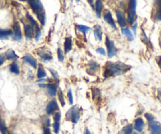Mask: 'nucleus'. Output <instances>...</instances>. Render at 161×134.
I'll use <instances>...</instances> for the list:
<instances>
[{
  "instance_id": "f257e3e1",
  "label": "nucleus",
  "mask_w": 161,
  "mask_h": 134,
  "mask_svg": "<svg viewBox=\"0 0 161 134\" xmlns=\"http://www.w3.org/2000/svg\"><path fill=\"white\" fill-rule=\"evenodd\" d=\"M125 64L122 62L118 63H108L106 66V70L104 72V77H109L113 75H121L123 73L127 71L128 69H126Z\"/></svg>"
},
{
  "instance_id": "f03ea898",
  "label": "nucleus",
  "mask_w": 161,
  "mask_h": 134,
  "mask_svg": "<svg viewBox=\"0 0 161 134\" xmlns=\"http://www.w3.org/2000/svg\"><path fill=\"white\" fill-rule=\"evenodd\" d=\"M66 118L74 124H76L80 118V109L78 106H73L66 113Z\"/></svg>"
},
{
  "instance_id": "7ed1b4c3",
  "label": "nucleus",
  "mask_w": 161,
  "mask_h": 134,
  "mask_svg": "<svg viewBox=\"0 0 161 134\" xmlns=\"http://www.w3.org/2000/svg\"><path fill=\"white\" fill-rule=\"evenodd\" d=\"M136 7L137 2L135 0H131L129 2V7H128V13H127V22L130 25H133L137 19L136 15Z\"/></svg>"
},
{
  "instance_id": "20e7f679",
  "label": "nucleus",
  "mask_w": 161,
  "mask_h": 134,
  "mask_svg": "<svg viewBox=\"0 0 161 134\" xmlns=\"http://www.w3.org/2000/svg\"><path fill=\"white\" fill-rule=\"evenodd\" d=\"M105 45H106L108 49V56L109 58H112L116 54V48L115 44H114V42L112 40H111L108 36H106Z\"/></svg>"
},
{
  "instance_id": "39448f33",
  "label": "nucleus",
  "mask_w": 161,
  "mask_h": 134,
  "mask_svg": "<svg viewBox=\"0 0 161 134\" xmlns=\"http://www.w3.org/2000/svg\"><path fill=\"white\" fill-rule=\"evenodd\" d=\"M104 20L105 22H107L109 25H111L113 29H116V23L114 21L113 17L112 15V13L108 10H104Z\"/></svg>"
},
{
  "instance_id": "423d86ee",
  "label": "nucleus",
  "mask_w": 161,
  "mask_h": 134,
  "mask_svg": "<svg viewBox=\"0 0 161 134\" xmlns=\"http://www.w3.org/2000/svg\"><path fill=\"white\" fill-rule=\"evenodd\" d=\"M29 3L34 13L38 12V11L44 10L43 6V4H42L40 1H38V0H36V1H30Z\"/></svg>"
},
{
  "instance_id": "0eeeda50",
  "label": "nucleus",
  "mask_w": 161,
  "mask_h": 134,
  "mask_svg": "<svg viewBox=\"0 0 161 134\" xmlns=\"http://www.w3.org/2000/svg\"><path fill=\"white\" fill-rule=\"evenodd\" d=\"M56 110H58V106H57V103L55 99L51 100V102L49 103L47 106V108H46V111L48 115H52Z\"/></svg>"
},
{
  "instance_id": "6e6552de",
  "label": "nucleus",
  "mask_w": 161,
  "mask_h": 134,
  "mask_svg": "<svg viewBox=\"0 0 161 134\" xmlns=\"http://www.w3.org/2000/svg\"><path fill=\"white\" fill-rule=\"evenodd\" d=\"M13 30H14V35L13 36V39L17 41H21L22 40V36H21V30L19 24L16 23L13 26Z\"/></svg>"
},
{
  "instance_id": "1a4fd4ad",
  "label": "nucleus",
  "mask_w": 161,
  "mask_h": 134,
  "mask_svg": "<svg viewBox=\"0 0 161 134\" xmlns=\"http://www.w3.org/2000/svg\"><path fill=\"white\" fill-rule=\"evenodd\" d=\"M116 18L117 21L119 23L120 27L124 28L126 25V19H125V16H124V13L122 12V10H116Z\"/></svg>"
},
{
  "instance_id": "9d476101",
  "label": "nucleus",
  "mask_w": 161,
  "mask_h": 134,
  "mask_svg": "<svg viewBox=\"0 0 161 134\" xmlns=\"http://www.w3.org/2000/svg\"><path fill=\"white\" fill-rule=\"evenodd\" d=\"M152 134H161V127L157 122L152 121L149 122Z\"/></svg>"
},
{
  "instance_id": "9b49d317",
  "label": "nucleus",
  "mask_w": 161,
  "mask_h": 134,
  "mask_svg": "<svg viewBox=\"0 0 161 134\" xmlns=\"http://www.w3.org/2000/svg\"><path fill=\"white\" fill-rule=\"evenodd\" d=\"M39 56L43 58V60L44 61H50L53 58L52 54H51L50 51H44V50H40V51H37Z\"/></svg>"
},
{
  "instance_id": "f8f14e48",
  "label": "nucleus",
  "mask_w": 161,
  "mask_h": 134,
  "mask_svg": "<svg viewBox=\"0 0 161 134\" xmlns=\"http://www.w3.org/2000/svg\"><path fill=\"white\" fill-rule=\"evenodd\" d=\"M23 60L25 61V62L27 63H29L30 66H32L33 68H36L37 67V62L35 60L34 58L32 57V55H30V54H26L25 55L24 57H23Z\"/></svg>"
},
{
  "instance_id": "ddd939ff",
  "label": "nucleus",
  "mask_w": 161,
  "mask_h": 134,
  "mask_svg": "<svg viewBox=\"0 0 161 134\" xmlns=\"http://www.w3.org/2000/svg\"><path fill=\"white\" fill-rule=\"evenodd\" d=\"M72 38L71 37H67L64 43V50H65V54H66L72 50L73 48V44H72Z\"/></svg>"
},
{
  "instance_id": "4468645a",
  "label": "nucleus",
  "mask_w": 161,
  "mask_h": 134,
  "mask_svg": "<svg viewBox=\"0 0 161 134\" xmlns=\"http://www.w3.org/2000/svg\"><path fill=\"white\" fill-rule=\"evenodd\" d=\"M144 125H145V122L142 118H137L134 121V129L138 132H142L143 130Z\"/></svg>"
},
{
  "instance_id": "2eb2a0df",
  "label": "nucleus",
  "mask_w": 161,
  "mask_h": 134,
  "mask_svg": "<svg viewBox=\"0 0 161 134\" xmlns=\"http://www.w3.org/2000/svg\"><path fill=\"white\" fill-rule=\"evenodd\" d=\"M47 90L48 94L51 96H55L57 95V84H50L47 86Z\"/></svg>"
},
{
  "instance_id": "dca6fc26",
  "label": "nucleus",
  "mask_w": 161,
  "mask_h": 134,
  "mask_svg": "<svg viewBox=\"0 0 161 134\" xmlns=\"http://www.w3.org/2000/svg\"><path fill=\"white\" fill-rule=\"evenodd\" d=\"M25 36L27 40H31L32 38V34H33V30L32 27L30 25H25Z\"/></svg>"
},
{
  "instance_id": "f3484780",
  "label": "nucleus",
  "mask_w": 161,
  "mask_h": 134,
  "mask_svg": "<svg viewBox=\"0 0 161 134\" xmlns=\"http://www.w3.org/2000/svg\"><path fill=\"white\" fill-rule=\"evenodd\" d=\"M94 33L95 38L97 40H100L101 41L102 40V30H101V27L98 25L94 27Z\"/></svg>"
},
{
  "instance_id": "a211bd4d",
  "label": "nucleus",
  "mask_w": 161,
  "mask_h": 134,
  "mask_svg": "<svg viewBox=\"0 0 161 134\" xmlns=\"http://www.w3.org/2000/svg\"><path fill=\"white\" fill-rule=\"evenodd\" d=\"M103 3L102 2L100 1V0H98L96 2V4H95V12H96V14L98 17H101V11L103 10Z\"/></svg>"
},
{
  "instance_id": "6ab92c4d",
  "label": "nucleus",
  "mask_w": 161,
  "mask_h": 134,
  "mask_svg": "<svg viewBox=\"0 0 161 134\" xmlns=\"http://www.w3.org/2000/svg\"><path fill=\"white\" fill-rule=\"evenodd\" d=\"M12 31L9 29H0V39L7 40L10 36L12 35Z\"/></svg>"
},
{
  "instance_id": "aec40b11",
  "label": "nucleus",
  "mask_w": 161,
  "mask_h": 134,
  "mask_svg": "<svg viewBox=\"0 0 161 134\" xmlns=\"http://www.w3.org/2000/svg\"><path fill=\"white\" fill-rule=\"evenodd\" d=\"M121 31H122L123 35L125 36L129 40H134V36H133L132 32H130V30L128 28H122Z\"/></svg>"
},
{
  "instance_id": "412c9836",
  "label": "nucleus",
  "mask_w": 161,
  "mask_h": 134,
  "mask_svg": "<svg viewBox=\"0 0 161 134\" xmlns=\"http://www.w3.org/2000/svg\"><path fill=\"white\" fill-rule=\"evenodd\" d=\"M5 55H6L7 59H9V60H15V59H17L18 58V56L17 55L16 53L13 50H8L5 53Z\"/></svg>"
},
{
  "instance_id": "4be33fe9",
  "label": "nucleus",
  "mask_w": 161,
  "mask_h": 134,
  "mask_svg": "<svg viewBox=\"0 0 161 134\" xmlns=\"http://www.w3.org/2000/svg\"><path fill=\"white\" fill-rule=\"evenodd\" d=\"M46 76H47V73H46V71H45L44 68H43V66H42L41 64H39L38 67L37 77H38L39 79H42V78H43V77H45Z\"/></svg>"
},
{
  "instance_id": "5701e85b",
  "label": "nucleus",
  "mask_w": 161,
  "mask_h": 134,
  "mask_svg": "<svg viewBox=\"0 0 161 134\" xmlns=\"http://www.w3.org/2000/svg\"><path fill=\"white\" fill-rule=\"evenodd\" d=\"M26 16H27V18L29 20V21H30V25L32 26V29L35 30L37 28H39L38 25H37V23H36V21H35V19H34L29 13H27Z\"/></svg>"
},
{
  "instance_id": "b1692460",
  "label": "nucleus",
  "mask_w": 161,
  "mask_h": 134,
  "mask_svg": "<svg viewBox=\"0 0 161 134\" xmlns=\"http://www.w3.org/2000/svg\"><path fill=\"white\" fill-rule=\"evenodd\" d=\"M10 70L11 73L15 74H20V69L18 65L16 62H13V63L10 65Z\"/></svg>"
},
{
  "instance_id": "393cba45",
  "label": "nucleus",
  "mask_w": 161,
  "mask_h": 134,
  "mask_svg": "<svg viewBox=\"0 0 161 134\" xmlns=\"http://www.w3.org/2000/svg\"><path fill=\"white\" fill-rule=\"evenodd\" d=\"M0 132L2 134H7V129L4 121L0 116Z\"/></svg>"
},
{
  "instance_id": "a878e982",
  "label": "nucleus",
  "mask_w": 161,
  "mask_h": 134,
  "mask_svg": "<svg viewBox=\"0 0 161 134\" xmlns=\"http://www.w3.org/2000/svg\"><path fill=\"white\" fill-rule=\"evenodd\" d=\"M89 67H90V69L92 73H95L96 71L98 70V69H99V65H98L97 62H95L94 61H91L90 65H89Z\"/></svg>"
},
{
  "instance_id": "bb28decb",
  "label": "nucleus",
  "mask_w": 161,
  "mask_h": 134,
  "mask_svg": "<svg viewBox=\"0 0 161 134\" xmlns=\"http://www.w3.org/2000/svg\"><path fill=\"white\" fill-rule=\"evenodd\" d=\"M90 28L88 27V26H85V25H78V30H79V32H82L83 34H86V33H87V32L90 30Z\"/></svg>"
},
{
  "instance_id": "cd10ccee",
  "label": "nucleus",
  "mask_w": 161,
  "mask_h": 134,
  "mask_svg": "<svg viewBox=\"0 0 161 134\" xmlns=\"http://www.w3.org/2000/svg\"><path fill=\"white\" fill-rule=\"evenodd\" d=\"M57 58H58V60L60 62H62L64 60V53L61 48H57Z\"/></svg>"
},
{
  "instance_id": "c85d7f7f",
  "label": "nucleus",
  "mask_w": 161,
  "mask_h": 134,
  "mask_svg": "<svg viewBox=\"0 0 161 134\" xmlns=\"http://www.w3.org/2000/svg\"><path fill=\"white\" fill-rule=\"evenodd\" d=\"M53 127H54V133H58V132L60 130V121H54Z\"/></svg>"
},
{
  "instance_id": "c756f323",
  "label": "nucleus",
  "mask_w": 161,
  "mask_h": 134,
  "mask_svg": "<svg viewBox=\"0 0 161 134\" xmlns=\"http://www.w3.org/2000/svg\"><path fill=\"white\" fill-rule=\"evenodd\" d=\"M58 98H59V100H60L61 103V106L64 107L65 104V99H64L63 93H62V92L61 90L58 92Z\"/></svg>"
},
{
  "instance_id": "7c9ffc66",
  "label": "nucleus",
  "mask_w": 161,
  "mask_h": 134,
  "mask_svg": "<svg viewBox=\"0 0 161 134\" xmlns=\"http://www.w3.org/2000/svg\"><path fill=\"white\" fill-rule=\"evenodd\" d=\"M160 5H159V8H158V11L156 15V19L157 21H161V2H160Z\"/></svg>"
},
{
  "instance_id": "2f4dec72",
  "label": "nucleus",
  "mask_w": 161,
  "mask_h": 134,
  "mask_svg": "<svg viewBox=\"0 0 161 134\" xmlns=\"http://www.w3.org/2000/svg\"><path fill=\"white\" fill-rule=\"evenodd\" d=\"M132 131H133L132 125H127V126L125 128L124 134H132Z\"/></svg>"
},
{
  "instance_id": "473e14b6",
  "label": "nucleus",
  "mask_w": 161,
  "mask_h": 134,
  "mask_svg": "<svg viewBox=\"0 0 161 134\" xmlns=\"http://www.w3.org/2000/svg\"><path fill=\"white\" fill-rule=\"evenodd\" d=\"M41 36V30L39 29V27L35 29V40L38 41L39 38Z\"/></svg>"
},
{
  "instance_id": "72a5a7b5",
  "label": "nucleus",
  "mask_w": 161,
  "mask_h": 134,
  "mask_svg": "<svg viewBox=\"0 0 161 134\" xmlns=\"http://www.w3.org/2000/svg\"><path fill=\"white\" fill-rule=\"evenodd\" d=\"M68 99L69 101L70 104H73V93H72V90L69 89L68 91Z\"/></svg>"
},
{
  "instance_id": "f704fd0d",
  "label": "nucleus",
  "mask_w": 161,
  "mask_h": 134,
  "mask_svg": "<svg viewBox=\"0 0 161 134\" xmlns=\"http://www.w3.org/2000/svg\"><path fill=\"white\" fill-rule=\"evenodd\" d=\"M61 113L60 112H57L55 113V115H54V121H60L61 120Z\"/></svg>"
},
{
  "instance_id": "c9c22d12",
  "label": "nucleus",
  "mask_w": 161,
  "mask_h": 134,
  "mask_svg": "<svg viewBox=\"0 0 161 134\" xmlns=\"http://www.w3.org/2000/svg\"><path fill=\"white\" fill-rule=\"evenodd\" d=\"M96 51H97L98 53H99V54H102V55H105V54H106V52H105V50H104V48H98V49L96 50Z\"/></svg>"
},
{
  "instance_id": "e433bc0d",
  "label": "nucleus",
  "mask_w": 161,
  "mask_h": 134,
  "mask_svg": "<svg viewBox=\"0 0 161 134\" xmlns=\"http://www.w3.org/2000/svg\"><path fill=\"white\" fill-rule=\"evenodd\" d=\"M145 117L147 118V120H148L149 122L152 121H153V116L152 115H150V114H148V113H146V114H145Z\"/></svg>"
},
{
  "instance_id": "4c0bfd02",
  "label": "nucleus",
  "mask_w": 161,
  "mask_h": 134,
  "mask_svg": "<svg viewBox=\"0 0 161 134\" xmlns=\"http://www.w3.org/2000/svg\"><path fill=\"white\" fill-rule=\"evenodd\" d=\"M5 60H6V58L3 54H0V66H2L4 63Z\"/></svg>"
},
{
  "instance_id": "58836bf2",
  "label": "nucleus",
  "mask_w": 161,
  "mask_h": 134,
  "mask_svg": "<svg viewBox=\"0 0 161 134\" xmlns=\"http://www.w3.org/2000/svg\"><path fill=\"white\" fill-rule=\"evenodd\" d=\"M43 134H51V130L49 128H45L44 131H43Z\"/></svg>"
},
{
  "instance_id": "ea45409f",
  "label": "nucleus",
  "mask_w": 161,
  "mask_h": 134,
  "mask_svg": "<svg viewBox=\"0 0 161 134\" xmlns=\"http://www.w3.org/2000/svg\"><path fill=\"white\" fill-rule=\"evenodd\" d=\"M50 71H51V73H52V75L54 76V78H56V79H57V78H58V77H57V73H56V72H54L53 70H50Z\"/></svg>"
},
{
  "instance_id": "a19ab883",
  "label": "nucleus",
  "mask_w": 161,
  "mask_h": 134,
  "mask_svg": "<svg viewBox=\"0 0 161 134\" xmlns=\"http://www.w3.org/2000/svg\"><path fill=\"white\" fill-rule=\"evenodd\" d=\"M156 60H157V64L159 65V66H160V68L161 69V56H159V57L156 58Z\"/></svg>"
},
{
  "instance_id": "79ce46f5",
  "label": "nucleus",
  "mask_w": 161,
  "mask_h": 134,
  "mask_svg": "<svg viewBox=\"0 0 161 134\" xmlns=\"http://www.w3.org/2000/svg\"><path fill=\"white\" fill-rule=\"evenodd\" d=\"M45 125H47V126H50V119H47L46 121H45Z\"/></svg>"
},
{
  "instance_id": "37998d69",
  "label": "nucleus",
  "mask_w": 161,
  "mask_h": 134,
  "mask_svg": "<svg viewBox=\"0 0 161 134\" xmlns=\"http://www.w3.org/2000/svg\"><path fill=\"white\" fill-rule=\"evenodd\" d=\"M137 26H138V24L136 23L133 26V30H134V34H136V29H137Z\"/></svg>"
},
{
  "instance_id": "c03bdc74",
  "label": "nucleus",
  "mask_w": 161,
  "mask_h": 134,
  "mask_svg": "<svg viewBox=\"0 0 161 134\" xmlns=\"http://www.w3.org/2000/svg\"><path fill=\"white\" fill-rule=\"evenodd\" d=\"M84 134H91V133H90V130H89L88 129H86Z\"/></svg>"
},
{
  "instance_id": "a18cd8bd",
  "label": "nucleus",
  "mask_w": 161,
  "mask_h": 134,
  "mask_svg": "<svg viewBox=\"0 0 161 134\" xmlns=\"http://www.w3.org/2000/svg\"><path fill=\"white\" fill-rule=\"evenodd\" d=\"M132 134H138L137 133H132Z\"/></svg>"
},
{
  "instance_id": "49530a36",
  "label": "nucleus",
  "mask_w": 161,
  "mask_h": 134,
  "mask_svg": "<svg viewBox=\"0 0 161 134\" xmlns=\"http://www.w3.org/2000/svg\"><path fill=\"white\" fill-rule=\"evenodd\" d=\"M160 47H161V37H160Z\"/></svg>"
}]
</instances>
